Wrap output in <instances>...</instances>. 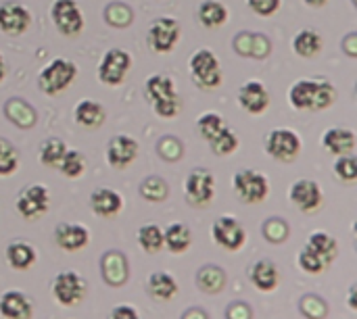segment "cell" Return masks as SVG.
Returning <instances> with one entry per match:
<instances>
[{"mask_svg":"<svg viewBox=\"0 0 357 319\" xmlns=\"http://www.w3.org/2000/svg\"><path fill=\"white\" fill-rule=\"evenodd\" d=\"M77 77V65L63 59V56H56L52 59L42 71H40V77H38V84H40V90L48 96H56L61 94L63 90H67L73 79Z\"/></svg>","mask_w":357,"mask_h":319,"instance_id":"cell-1","label":"cell"},{"mask_svg":"<svg viewBox=\"0 0 357 319\" xmlns=\"http://www.w3.org/2000/svg\"><path fill=\"white\" fill-rule=\"evenodd\" d=\"M190 75L201 90H215L224 81L220 61L209 48H199L190 56Z\"/></svg>","mask_w":357,"mask_h":319,"instance_id":"cell-2","label":"cell"},{"mask_svg":"<svg viewBox=\"0 0 357 319\" xmlns=\"http://www.w3.org/2000/svg\"><path fill=\"white\" fill-rule=\"evenodd\" d=\"M232 186H234L236 196L247 205L264 203L268 192H270L268 178L264 173H259V171H253V169H243V171L234 173Z\"/></svg>","mask_w":357,"mask_h":319,"instance_id":"cell-3","label":"cell"},{"mask_svg":"<svg viewBox=\"0 0 357 319\" xmlns=\"http://www.w3.org/2000/svg\"><path fill=\"white\" fill-rule=\"evenodd\" d=\"M266 153L276 159V161H282V163H291L299 157L301 153V138L297 132L293 130H287V127H278V130H272L268 136H266Z\"/></svg>","mask_w":357,"mask_h":319,"instance_id":"cell-4","label":"cell"},{"mask_svg":"<svg viewBox=\"0 0 357 319\" xmlns=\"http://www.w3.org/2000/svg\"><path fill=\"white\" fill-rule=\"evenodd\" d=\"M215 194V178L207 169H195L184 180V196L192 207H207Z\"/></svg>","mask_w":357,"mask_h":319,"instance_id":"cell-5","label":"cell"},{"mask_svg":"<svg viewBox=\"0 0 357 319\" xmlns=\"http://www.w3.org/2000/svg\"><path fill=\"white\" fill-rule=\"evenodd\" d=\"M211 236H213L218 247H222L224 251H230V253L241 251L245 247V242H247V232H245L243 224L232 215L218 217L213 221Z\"/></svg>","mask_w":357,"mask_h":319,"instance_id":"cell-6","label":"cell"},{"mask_svg":"<svg viewBox=\"0 0 357 319\" xmlns=\"http://www.w3.org/2000/svg\"><path fill=\"white\" fill-rule=\"evenodd\" d=\"M130 67H132L130 52L121 48H111L105 52V56L98 63V79L105 86H119L126 79Z\"/></svg>","mask_w":357,"mask_h":319,"instance_id":"cell-7","label":"cell"},{"mask_svg":"<svg viewBox=\"0 0 357 319\" xmlns=\"http://www.w3.org/2000/svg\"><path fill=\"white\" fill-rule=\"evenodd\" d=\"M52 297L61 307H75L86 297V282L75 272H63L52 282Z\"/></svg>","mask_w":357,"mask_h":319,"instance_id":"cell-8","label":"cell"},{"mask_svg":"<svg viewBox=\"0 0 357 319\" xmlns=\"http://www.w3.org/2000/svg\"><path fill=\"white\" fill-rule=\"evenodd\" d=\"M50 17L56 29L67 38H73L84 29V15L75 0H54L50 6Z\"/></svg>","mask_w":357,"mask_h":319,"instance_id":"cell-9","label":"cell"},{"mask_svg":"<svg viewBox=\"0 0 357 319\" xmlns=\"http://www.w3.org/2000/svg\"><path fill=\"white\" fill-rule=\"evenodd\" d=\"M48 205H50V194H48V188L42 184H31L25 190H21L15 203L17 213L29 221L42 217L48 211Z\"/></svg>","mask_w":357,"mask_h":319,"instance_id":"cell-10","label":"cell"},{"mask_svg":"<svg viewBox=\"0 0 357 319\" xmlns=\"http://www.w3.org/2000/svg\"><path fill=\"white\" fill-rule=\"evenodd\" d=\"M146 40L155 52H169L180 40V23L174 17H159L149 27Z\"/></svg>","mask_w":357,"mask_h":319,"instance_id":"cell-11","label":"cell"},{"mask_svg":"<svg viewBox=\"0 0 357 319\" xmlns=\"http://www.w3.org/2000/svg\"><path fill=\"white\" fill-rule=\"evenodd\" d=\"M138 150H140L138 140H134L128 134H117L107 144V163L113 169H119L121 171V169L130 167L136 161Z\"/></svg>","mask_w":357,"mask_h":319,"instance_id":"cell-12","label":"cell"},{"mask_svg":"<svg viewBox=\"0 0 357 319\" xmlns=\"http://www.w3.org/2000/svg\"><path fill=\"white\" fill-rule=\"evenodd\" d=\"M291 201L293 205L303 211V213H314L322 207L324 196H322V188L318 186V182L314 180H297L291 186Z\"/></svg>","mask_w":357,"mask_h":319,"instance_id":"cell-13","label":"cell"},{"mask_svg":"<svg viewBox=\"0 0 357 319\" xmlns=\"http://www.w3.org/2000/svg\"><path fill=\"white\" fill-rule=\"evenodd\" d=\"M31 23V13L19 2L0 4V31L6 36H21Z\"/></svg>","mask_w":357,"mask_h":319,"instance_id":"cell-14","label":"cell"},{"mask_svg":"<svg viewBox=\"0 0 357 319\" xmlns=\"http://www.w3.org/2000/svg\"><path fill=\"white\" fill-rule=\"evenodd\" d=\"M236 98H238V104L247 113H251V115H261L270 107V92L257 79H251V81L243 84L238 88V96Z\"/></svg>","mask_w":357,"mask_h":319,"instance_id":"cell-15","label":"cell"},{"mask_svg":"<svg viewBox=\"0 0 357 319\" xmlns=\"http://www.w3.org/2000/svg\"><path fill=\"white\" fill-rule=\"evenodd\" d=\"M54 240L63 251L75 253L90 242V232L82 224H61L54 230Z\"/></svg>","mask_w":357,"mask_h":319,"instance_id":"cell-16","label":"cell"},{"mask_svg":"<svg viewBox=\"0 0 357 319\" xmlns=\"http://www.w3.org/2000/svg\"><path fill=\"white\" fill-rule=\"evenodd\" d=\"M31 301L21 290H6L0 297V318L31 319Z\"/></svg>","mask_w":357,"mask_h":319,"instance_id":"cell-17","label":"cell"},{"mask_svg":"<svg viewBox=\"0 0 357 319\" xmlns=\"http://www.w3.org/2000/svg\"><path fill=\"white\" fill-rule=\"evenodd\" d=\"M90 207L98 217H115L123 209V199L111 188H96L90 194Z\"/></svg>","mask_w":357,"mask_h":319,"instance_id":"cell-18","label":"cell"},{"mask_svg":"<svg viewBox=\"0 0 357 319\" xmlns=\"http://www.w3.org/2000/svg\"><path fill=\"white\" fill-rule=\"evenodd\" d=\"M249 280L251 284L261 290V293H272L276 286H278V280H280V274H278V267L272 263V261H266V259H259L251 265L249 270Z\"/></svg>","mask_w":357,"mask_h":319,"instance_id":"cell-19","label":"cell"},{"mask_svg":"<svg viewBox=\"0 0 357 319\" xmlns=\"http://www.w3.org/2000/svg\"><path fill=\"white\" fill-rule=\"evenodd\" d=\"M73 119L86 127V130H96L105 123L107 119V111L100 102L96 100H90V98H84L75 104V111H73Z\"/></svg>","mask_w":357,"mask_h":319,"instance_id":"cell-20","label":"cell"},{"mask_svg":"<svg viewBox=\"0 0 357 319\" xmlns=\"http://www.w3.org/2000/svg\"><path fill=\"white\" fill-rule=\"evenodd\" d=\"M322 144L328 153H333L335 157L341 155H349L356 148V134L349 127H333L324 134Z\"/></svg>","mask_w":357,"mask_h":319,"instance_id":"cell-21","label":"cell"},{"mask_svg":"<svg viewBox=\"0 0 357 319\" xmlns=\"http://www.w3.org/2000/svg\"><path fill=\"white\" fill-rule=\"evenodd\" d=\"M324 48V38L316 29H301L293 38V50L301 59H314L322 52Z\"/></svg>","mask_w":357,"mask_h":319,"instance_id":"cell-22","label":"cell"},{"mask_svg":"<svg viewBox=\"0 0 357 319\" xmlns=\"http://www.w3.org/2000/svg\"><path fill=\"white\" fill-rule=\"evenodd\" d=\"M192 244V232L188 226L184 224H172L163 230V247L174 253V255H182L190 249Z\"/></svg>","mask_w":357,"mask_h":319,"instance_id":"cell-23","label":"cell"},{"mask_svg":"<svg viewBox=\"0 0 357 319\" xmlns=\"http://www.w3.org/2000/svg\"><path fill=\"white\" fill-rule=\"evenodd\" d=\"M146 290L155 301L165 303L178 295V282L167 272H155V274H151V278L146 282Z\"/></svg>","mask_w":357,"mask_h":319,"instance_id":"cell-24","label":"cell"},{"mask_svg":"<svg viewBox=\"0 0 357 319\" xmlns=\"http://www.w3.org/2000/svg\"><path fill=\"white\" fill-rule=\"evenodd\" d=\"M316 79H299L289 90V100L297 111H314Z\"/></svg>","mask_w":357,"mask_h":319,"instance_id":"cell-25","label":"cell"},{"mask_svg":"<svg viewBox=\"0 0 357 319\" xmlns=\"http://www.w3.org/2000/svg\"><path fill=\"white\" fill-rule=\"evenodd\" d=\"M6 261L13 270L17 272H25L36 263V251L29 242L23 240H15L8 244L6 249Z\"/></svg>","mask_w":357,"mask_h":319,"instance_id":"cell-26","label":"cell"},{"mask_svg":"<svg viewBox=\"0 0 357 319\" xmlns=\"http://www.w3.org/2000/svg\"><path fill=\"white\" fill-rule=\"evenodd\" d=\"M102 278L105 282L119 286L128 280V263L119 253H109L102 259Z\"/></svg>","mask_w":357,"mask_h":319,"instance_id":"cell-27","label":"cell"},{"mask_svg":"<svg viewBox=\"0 0 357 319\" xmlns=\"http://www.w3.org/2000/svg\"><path fill=\"white\" fill-rule=\"evenodd\" d=\"M201 25L213 29V27H220L228 21V8L220 2V0H205L201 6H199V13H197Z\"/></svg>","mask_w":357,"mask_h":319,"instance_id":"cell-28","label":"cell"},{"mask_svg":"<svg viewBox=\"0 0 357 319\" xmlns=\"http://www.w3.org/2000/svg\"><path fill=\"white\" fill-rule=\"evenodd\" d=\"M144 92H146V98L153 102L161 100V98H167V96H174L178 94L176 92V84L169 75L165 73H157V75H151L144 84Z\"/></svg>","mask_w":357,"mask_h":319,"instance_id":"cell-29","label":"cell"},{"mask_svg":"<svg viewBox=\"0 0 357 319\" xmlns=\"http://www.w3.org/2000/svg\"><path fill=\"white\" fill-rule=\"evenodd\" d=\"M305 247H310L316 255H320V257L326 261V265L333 263V261L337 259V253H339L337 240H335L331 234H326V232H314V234L307 238V244H305Z\"/></svg>","mask_w":357,"mask_h":319,"instance_id":"cell-30","label":"cell"},{"mask_svg":"<svg viewBox=\"0 0 357 319\" xmlns=\"http://www.w3.org/2000/svg\"><path fill=\"white\" fill-rule=\"evenodd\" d=\"M197 284L203 293H209V295H215L220 293L224 286H226V274L224 270L215 267V265H209V267H203L197 276Z\"/></svg>","mask_w":357,"mask_h":319,"instance_id":"cell-31","label":"cell"},{"mask_svg":"<svg viewBox=\"0 0 357 319\" xmlns=\"http://www.w3.org/2000/svg\"><path fill=\"white\" fill-rule=\"evenodd\" d=\"M56 169H59L65 178L77 180V178L84 173V169H86V159H84V155H82L79 150H69V148H67L65 155H63V159L59 161Z\"/></svg>","mask_w":357,"mask_h":319,"instance_id":"cell-32","label":"cell"},{"mask_svg":"<svg viewBox=\"0 0 357 319\" xmlns=\"http://www.w3.org/2000/svg\"><path fill=\"white\" fill-rule=\"evenodd\" d=\"M138 244L146 253H159L163 249V230L157 224H146L138 230Z\"/></svg>","mask_w":357,"mask_h":319,"instance_id":"cell-33","label":"cell"},{"mask_svg":"<svg viewBox=\"0 0 357 319\" xmlns=\"http://www.w3.org/2000/svg\"><path fill=\"white\" fill-rule=\"evenodd\" d=\"M224 127H226V121H224V117L218 115V113H203V115L197 119V130H199L201 138L207 140V142H209L211 138H215Z\"/></svg>","mask_w":357,"mask_h":319,"instance_id":"cell-34","label":"cell"},{"mask_svg":"<svg viewBox=\"0 0 357 319\" xmlns=\"http://www.w3.org/2000/svg\"><path fill=\"white\" fill-rule=\"evenodd\" d=\"M238 136L230 130V127H224L215 138H211L209 140V146H211V150L215 153V155H220V157H228V155H232L236 148H238Z\"/></svg>","mask_w":357,"mask_h":319,"instance_id":"cell-35","label":"cell"},{"mask_svg":"<svg viewBox=\"0 0 357 319\" xmlns=\"http://www.w3.org/2000/svg\"><path fill=\"white\" fill-rule=\"evenodd\" d=\"M65 150H67V146H65L63 140H59V138L46 140V142L42 144V148H40V161H42V165H46V167H50V169H56V165H59V161L63 159Z\"/></svg>","mask_w":357,"mask_h":319,"instance_id":"cell-36","label":"cell"},{"mask_svg":"<svg viewBox=\"0 0 357 319\" xmlns=\"http://www.w3.org/2000/svg\"><path fill=\"white\" fill-rule=\"evenodd\" d=\"M297 263H299V270L305 272V274H310V276H318V274H322V272L328 267L326 261H324L320 255H316L310 247H303V249L299 251Z\"/></svg>","mask_w":357,"mask_h":319,"instance_id":"cell-37","label":"cell"},{"mask_svg":"<svg viewBox=\"0 0 357 319\" xmlns=\"http://www.w3.org/2000/svg\"><path fill=\"white\" fill-rule=\"evenodd\" d=\"M19 167V155L15 146L0 138V178L13 176Z\"/></svg>","mask_w":357,"mask_h":319,"instance_id":"cell-38","label":"cell"},{"mask_svg":"<svg viewBox=\"0 0 357 319\" xmlns=\"http://www.w3.org/2000/svg\"><path fill=\"white\" fill-rule=\"evenodd\" d=\"M337 98L335 86L324 79H316V98H314V111H324L328 109Z\"/></svg>","mask_w":357,"mask_h":319,"instance_id":"cell-39","label":"cell"},{"mask_svg":"<svg viewBox=\"0 0 357 319\" xmlns=\"http://www.w3.org/2000/svg\"><path fill=\"white\" fill-rule=\"evenodd\" d=\"M140 194L146 199V201H163L167 196V184L161 180V178H146L142 184H140Z\"/></svg>","mask_w":357,"mask_h":319,"instance_id":"cell-40","label":"cell"},{"mask_svg":"<svg viewBox=\"0 0 357 319\" xmlns=\"http://www.w3.org/2000/svg\"><path fill=\"white\" fill-rule=\"evenodd\" d=\"M335 173L339 180L343 182H356L357 180V159L349 153V155H341L335 161Z\"/></svg>","mask_w":357,"mask_h":319,"instance_id":"cell-41","label":"cell"},{"mask_svg":"<svg viewBox=\"0 0 357 319\" xmlns=\"http://www.w3.org/2000/svg\"><path fill=\"white\" fill-rule=\"evenodd\" d=\"M180 107H182V102H180V96H178V94H174V96H167V98H161V100L153 102V111H155L159 117H163V119H172V117H176V115L180 113Z\"/></svg>","mask_w":357,"mask_h":319,"instance_id":"cell-42","label":"cell"},{"mask_svg":"<svg viewBox=\"0 0 357 319\" xmlns=\"http://www.w3.org/2000/svg\"><path fill=\"white\" fill-rule=\"evenodd\" d=\"M251 10L257 13L259 17H272L274 13H278L282 0H247Z\"/></svg>","mask_w":357,"mask_h":319,"instance_id":"cell-43","label":"cell"},{"mask_svg":"<svg viewBox=\"0 0 357 319\" xmlns=\"http://www.w3.org/2000/svg\"><path fill=\"white\" fill-rule=\"evenodd\" d=\"M140 316L136 313V309L132 307V305H117L113 311H111V316L109 319H138Z\"/></svg>","mask_w":357,"mask_h":319,"instance_id":"cell-44","label":"cell"},{"mask_svg":"<svg viewBox=\"0 0 357 319\" xmlns=\"http://www.w3.org/2000/svg\"><path fill=\"white\" fill-rule=\"evenodd\" d=\"M182 319H209L201 309H190V311H186L184 313V318Z\"/></svg>","mask_w":357,"mask_h":319,"instance_id":"cell-45","label":"cell"},{"mask_svg":"<svg viewBox=\"0 0 357 319\" xmlns=\"http://www.w3.org/2000/svg\"><path fill=\"white\" fill-rule=\"evenodd\" d=\"M303 2H305L307 6H314V8H320V6H324V4H326L328 0H303Z\"/></svg>","mask_w":357,"mask_h":319,"instance_id":"cell-46","label":"cell"},{"mask_svg":"<svg viewBox=\"0 0 357 319\" xmlns=\"http://www.w3.org/2000/svg\"><path fill=\"white\" fill-rule=\"evenodd\" d=\"M354 297H356V286H354V288L349 290V307H351V309L356 311L357 305H356V299H354Z\"/></svg>","mask_w":357,"mask_h":319,"instance_id":"cell-47","label":"cell"},{"mask_svg":"<svg viewBox=\"0 0 357 319\" xmlns=\"http://www.w3.org/2000/svg\"><path fill=\"white\" fill-rule=\"evenodd\" d=\"M6 77V63H4V59H2V54H0V81Z\"/></svg>","mask_w":357,"mask_h":319,"instance_id":"cell-48","label":"cell"},{"mask_svg":"<svg viewBox=\"0 0 357 319\" xmlns=\"http://www.w3.org/2000/svg\"><path fill=\"white\" fill-rule=\"evenodd\" d=\"M138 319H140V318H138Z\"/></svg>","mask_w":357,"mask_h":319,"instance_id":"cell-49","label":"cell"}]
</instances>
